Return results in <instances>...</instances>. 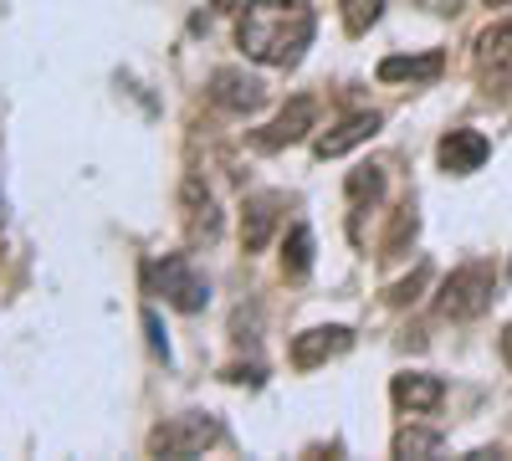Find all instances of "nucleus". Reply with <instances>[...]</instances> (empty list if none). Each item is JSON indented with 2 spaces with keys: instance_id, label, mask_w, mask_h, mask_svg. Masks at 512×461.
Wrapping results in <instances>:
<instances>
[{
  "instance_id": "obj_1",
  "label": "nucleus",
  "mask_w": 512,
  "mask_h": 461,
  "mask_svg": "<svg viewBox=\"0 0 512 461\" xmlns=\"http://www.w3.org/2000/svg\"><path fill=\"white\" fill-rule=\"evenodd\" d=\"M318 21L303 0H246L236 16V47L262 67H297Z\"/></svg>"
},
{
  "instance_id": "obj_2",
  "label": "nucleus",
  "mask_w": 512,
  "mask_h": 461,
  "mask_svg": "<svg viewBox=\"0 0 512 461\" xmlns=\"http://www.w3.org/2000/svg\"><path fill=\"white\" fill-rule=\"evenodd\" d=\"M492 292H497V267L492 262H461L436 292V313L451 318V323H472L492 308Z\"/></svg>"
},
{
  "instance_id": "obj_3",
  "label": "nucleus",
  "mask_w": 512,
  "mask_h": 461,
  "mask_svg": "<svg viewBox=\"0 0 512 461\" xmlns=\"http://www.w3.org/2000/svg\"><path fill=\"white\" fill-rule=\"evenodd\" d=\"M216 441H221V421H216V415H205V410H180V415H169L164 426H154L149 451H154V456L185 461V456H200L205 446H216Z\"/></svg>"
},
{
  "instance_id": "obj_4",
  "label": "nucleus",
  "mask_w": 512,
  "mask_h": 461,
  "mask_svg": "<svg viewBox=\"0 0 512 461\" xmlns=\"http://www.w3.org/2000/svg\"><path fill=\"white\" fill-rule=\"evenodd\" d=\"M149 282H154V292H164V303L169 308H180V313H200L205 303H210V287H205V277L190 267V257H164V262H154L149 267Z\"/></svg>"
},
{
  "instance_id": "obj_5",
  "label": "nucleus",
  "mask_w": 512,
  "mask_h": 461,
  "mask_svg": "<svg viewBox=\"0 0 512 461\" xmlns=\"http://www.w3.org/2000/svg\"><path fill=\"white\" fill-rule=\"evenodd\" d=\"M180 216H185V236H190V246H216L221 231H226L221 200L210 195V185H205L200 175H185V185H180Z\"/></svg>"
},
{
  "instance_id": "obj_6",
  "label": "nucleus",
  "mask_w": 512,
  "mask_h": 461,
  "mask_svg": "<svg viewBox=\"0 0 512 461\" xmlns=\"http://www.w3.org/2000/svg\"><path fill=\"white\" fill-rule=\"evenodd\" d=\"M210 103L236 113V118H251V113H262V103H267V82L251 77L246 67H216L210 72Z\"/></svg>"
},
{
  "instance_id": "obj_7",
  "label": "nucleus",
  "mask_w": 512,
  "mask_h": 461,
  "mask_svg": "<svg viewBox=\"0 0 512 461\" xmlns=\"http://www.w3.org/2000/svg\"><path fill=\"white\" fill-rule=\"evenodd\" d=\"M477 77L487 82V93L512 88V21H497L477 41Z\"/></svg>"
},
{
  "instance_id": "obj_8",
  "label": "nucleus",
  "mask_w": 512,
  "mask_h": 461,
  "mask_svg": "<svg viewBox=\"0 0 512 461\" xmlns=\"http://www.w3.org/2000/svg\"><path fill=\"white\" fill-rule=\"evenodd\" d=\"M313 129H318V103H313V98H287V108H282L251 144H256V149H287V144H297V139H308Z\"/></svg>"
},
{
  "instance_id": "obj_9",
  "label": "nucleus",
  "mask_w": 512,
  "mask_h": 461,
  "mask_svg": "<svg viewBox=\"0 0 512 461\" xmlns=\"http://www.w3.org/2000/svg\"><path fill=\"white\" fill-rule=\"evenodd\" d=\"M354 349V328H344V323H328V328H303L292 339V364L297 369H318V364H328V359H338V354H349Z\"/></svg>"
},
{
  "instance_id": "obj_10",
  "label": "nucleus",
  "mask_w": 512,
  "mask_h": 461,
  "mask_svg": "<svg viewBox=\"0 0 512 461\" xmlns=\"http://www.w3.org/2000/svg\"><path fill=\"white\" fill-rule=\"evenodd\" d=\"M379 113H349V118H338L328 134H318V159H344L349 149H359V144H369L374 134H379Z\"/></svg>"
},
{
  "instance_id": "obj_11",
  "label": "nucleus",
  "mask_w": 512,
  "mask_h": 461,
  "mask_svg": "<svg viewBox=\"0 0 512 461\" xmlns=\"http://www.w3.org/2000/svg\"><path fill=\"white\" fill-rule=\"evenodd\" d=\"M277 226H282V200L277 195H251L241 205V246L246 251H267Z\"/></svg>"
},
{
  "instance_id": "obj_12",
  "label": "nucleus",
  "mask_w": 512,
  "mask_h": 461,
  "mask_svg": "<svg viewBox=\"0 0 512 461\" xmlns=\"http://www.w3.org/2000/svg\"><path fill=\"white\" fill-rule=\"evenodd\" d=\"M390 395H395V405L410 410V415H431V410H441V400H446V380H441V374H395Z\"/></svg>"
},
{
  "instance_id": "obj_13",
  "label": "nucleus",
  "mask_w": 512,
  "mask_h": 461,
  "mask_svg": "<svg viewBox=\"0 0 512 461\" xmlns=\"http://www.w3.org/2000/svg\"><path fill=\"white\" fill-rule=\"evenodd\" d=\"M436 154H441V164H446L451 175H472V170H482V164H487L492 144H487V134H477V129H451Z\"/></svg>"
},
{
  "instance_id": "obj_14",
  "label": "nucleus",
  "mask_w": 512,
  "mask_h": 461,
  "mask_svg": "<svg viewBox=\"0 0 512 461\" xmlns=\"http://www.w3.org/2000/svg\"><path fill=\"white\" fill-rule=\"evenodd\" d=\"M441 67H446V57L441 52H420V57H384L379 62V82H436L441 77Z\"/></svg>"
},
{
  "instance_id": "obj_15",
  "label": "nucleus",
  "mask_w": 512,
  "mask_h": 461,
  "mask_svg": "<svg viewBox=\"0 0 512 461\" xmlns=\"http://www.w3.org/2000/svg\"><path fill=\"white\" fill-rule=\"evenodd\" d=\"M282 272H287V277H308V272H313V226H308V221H297V226L287 231Z\"/></svg>"
},
{
  "instance_id": "obj_16",
  "label": "nucleus",
  "mask_w": 512,
  "mask_h": 461,
  "mask_svg": "<svg viewBox=\"0 0 512 461\" xmlns=\"http://www.w3.org/2000/svg\"><path fill=\"white\" fill-rule=\"evenodd\" d=\"M441 451V431H425V426H405L395 436V456L400 461H420V456H436Z\"/></svg>"
},
{
  "instance_id": "obj_17",
  "label": "nucleus",
  "mask_w": 512,
  "mask_h": 461,
  "mask_svg": "<svg viewBox=\"0 0 512 461\" xmlns=\"http://www.w3.org/2000/svg\"><path fill=\"white\" fill-rule=\"evenodd\" d=\"M379 195H384V170L379 164H364V170L349 175V200L359 205V211L364 205H379Z\"/></svg>"
},
{
  "instance_id": "obj_18",
  "label": "nucleus",
  "mask_w": 512,
  "mask_h": 461,
  "mask_svg": "<svg viewBox=\"0 0 512 461\" xmlns=\"http://www.w3.org/2000/svg\"><path fill=\"white\" fill-rule=\"evenodd\" d=\"M344 6V26H349V36H364L379 16H384V0H338Z\"/></svg>"
},
{
  "instance_id": "obj_19",
  "label": "nucleus",
  "mask_w": 512,
  "mask_h": 461,
  "mask_svg": "<svg viewBox=\"0 0 512 461\" xmlns=\"http://www.w3.org/2000/svg\"><path fill=\"white\" fill-rule=\"evenodd\" d=\"M425 282H431V267H425V262H420V267H415V272H410L405 282H395V287H390V303H395V308H405V303H415Z\"/></svg>"
},
{
  "instance_id": "obj_20",
  "label": "nucleus",
  "mask_w": 512,
  "mask_h": 461,
  "mask_svg": "<svg viewBox=\"0 0 512 461\" xmlns=\"http://www.w3.org/2000/svg\"><path fill=\"white\" fill-rule=\"evenodd\" d=\"M405 236H415V211H410V205L395 216V231L384 236V257H400V241H405Z\"/></svg>"
},
{
  "instance_id": "obj_21",
  "label": "nucleus",
  "mask_w": 512,
  "mask_h": 461,
  "mask_svg": "<svg viewBox=\"0 0 512 461\" xmlns=\"http://www.w3.org/2000/svg\"><path fill=\"white\" fill-rule=\"evenodd\" d=\"M415 6H425L431 16H461V6H466V0H415Z\"/></svg>"
},
{
  "instance_id": "obj_22",
  "label": "nucleus",
  "mask_w": 512,
  "mask_h": 461,
  "mask_svg": "<svg viewBox=\"0 0 512 461\" xmlns=\"http://www.w3.org/2000/svg\"><path fill=\"white\" fill-rule=\"evenodd\" d=\"M210 6H216V11H231V6H236V0H210Z\"/></svg>"
},
{
  "instance_id": "obj_23",
  "label": "nucleus",
  "mask_w": 512,
  "mask_h": 461,
  "mask_svg": "<svg viewBox=\"0 0 512 461\" xmlns=\"http://www.w3.org/2000/svg\"><path fill=\"white\" fill-rule=\"evenodd\" d=\"M487 6H512V0H487Z\"/></svg>"
},
{
  "instance_id": "obj_24",
  "label": "nucleus",
  "mask_w": 512,
  "mask_h": 461,
  "mask_svg": "<svg viewBox=\"0 0 512 461\" xmlns=\"http://www.w3.org/2000/svg\"><path fill=\"white\" fill-rule=\"evenodd\" d=\"M0 221H6V211H0Z\"/></svg>"
}]
</instances>
